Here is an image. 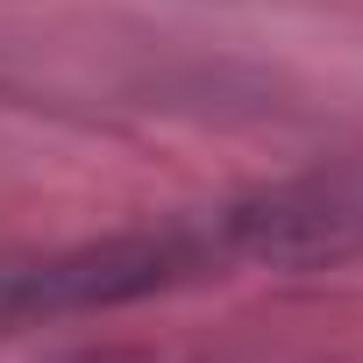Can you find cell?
<instances>
[{"mask_svg":"<svg viewBox=\"0 0 363 363\" xmlns=\"http://www.w3.org/2000/svg\"><path fill=\"white\" fill-rule=\"evenodd\" d=\"M235 264L257 271H328L363 257V186L349 178H285L221 207Z\"/></svg>","mask_w":363,"mask_h":363,"instance_id":"7a4b0ae2","label":"cell"},{"mask_svg":"<svg viewBox=\"0 0 363 363\" xmlns=\"http://www.w3.org/2000/svg\"><path fill=\"white\" fill-rule=\"evenodd\" d=\"M228 264H235V242H228L221 207L200 221L121 228V235H86L57 250H15V257H0V342L65 328L107 306H135L193 278H221Z\"/></svg>","mask_w":363,"mask_h":363,"instance_id":"6da1fadb","label":"cell"}]
</instances>
